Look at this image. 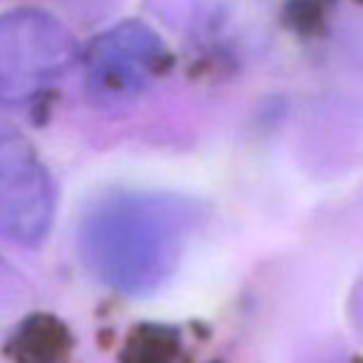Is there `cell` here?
Here are the masks:
<instances>
[{"mask_svg": "<svg viewBox=\"0 0 363 363\" xmlns=\"http://www.w3.org/2000/svg\"><path fill=\"white\" fill-rule=\"evenodd\" d=\"M198 211L168 193L121 191L99 198L79 223L89 272L121 294H148L176 269Z\"/></svg>", "mask_w": 363, "mask_h": 363, "instance_id": "obj_1", "label": "cell"}, {"mask_svg": "<svg viewBox=\"0 0 363 363\" xmlns=\"http://www.w3.org/2000/svg\"><path fill=\"white\" fill-rule=\"evenodd\" d=\"M77 62V38L57 15L35 5L0 13V106L38 101Z\"/></svg>", "mask_w": 363, "mask_h": 363, "instance_id": "obj_2", "label": "cell"}, {"mask_svg": "<svg viewBox=\"0 0 363 363\" xmlns=\"http://www.w3.org/2000/svg\"><path fill=\"white\" fill-rule=\"evenodd\" d=\"M79 65L86 96L99 106H121L134 101L161 74L166 45L146 23L124 20L79 50Z\"/></svg>", "mask_w": 363, "mask_h": 363, "instance_id": "obj_3", "label": "cell"}, {"mask_svg": "<svg viewBox=\"0 0 363 363\" xmlns=\"http://www.w3.org/2000/svg\"><path fill=\"white\" fill-rule=\"evenodd\" d=\"M55 183L35 146L0 124V238L38 247L55 220Z\"/></svg>", "mask_w": 363, "mask_h": 363, "instance_id": "obj_4", "label": "cell"}]
</instances>
